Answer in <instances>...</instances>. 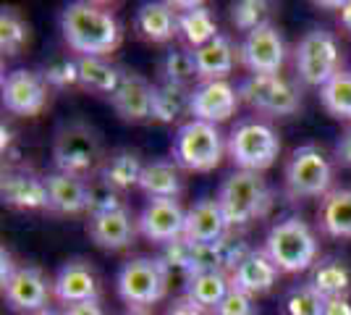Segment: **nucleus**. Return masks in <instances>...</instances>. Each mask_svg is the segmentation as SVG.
Returning a JSON list of instances; mask_svg holds the SVG:
<instances>
[{
  "label": "nucleus",
  "mask_w": 351,
  "mask_h": 315,
  "mask_svg": "<svg viewBox=\"0 0 351 315\" xmlns=\"http://www.w3.org/2000/svg\"><path fill=\"white\" fill-rule=\"evenodd\" d=\"M60 32L76 58H108L123 40L116 14L103 3L89 0L69 3L60 11Z\"/></svg>",
  "instance_id": "f257e3e1"
},
{
  "label": "nucleus",
  "mask_w": 351,
  "mask_h": 315,
  "mask_svg": "<svg viewBox=\"0 0 351 315\" xmlns=\"http://www.w3.org/2000/svg\"><path fill=\"white\" fill-rule=\"evenodd\" d=\"M263 250L280 273H304L320 260V240L312 226L299 215H286L270 226Z\"/></svg>",
  "instance_id": "f03ea898"
},
{
  "label": "nucleus",
  "mask_w": 351,
  "mask_h": 315,
  "mask_svg": "<svg viewBox=\"0 0 351 315\" xmlns=\"http://www.w3.org/2000/svg\"><path fill=\"white\" fill-rule=\"evenodd\" d=\"M108 158L103 152V142L100 135L82 124V121H73V124H63L56 139H53V165L60 174H69L76 179L89 181V176H97L100 174V165Z\"/></svg>",
  "instance_id": "7ed1b4c3"
},
{
  "label": "nucleus",
  "mask_w": 351,
  "mask_h": 315,
  "mask_svg": "<svg viewBox=\"0 0 351 315\" xmlns=\"http://www.w3.org/2000/svg\"><path fill=\"white\" fill-rule=\"evenodd\" d=\"M220 210L231 229L249 226L252 221L265 218L273 208V192L260 174L234 171L220 181L218 189Z\"/></svg>",
  "instance_id": "20e7f679"
},
{
  "label": "nucleus",
  "mask_w": 351,
  "mask_h": 315,
  "mask_svg": "<svg viewBox=\"0 0 351 315\" xmlns=\"http://www.w3.org/2000/svg\"><path fill=\"white\" fill-rule=\"evenodd\" d=\"M171 270L160 255H139L126 260L116 273V292L129 310H147L168 294Z\"/></svg>",
  "instance_id": "39448f33"
},
{
  "label": "nucleus",
  "mask_w": 351,
  "mask_h": 315,
  "mask_svg": "<svg viewBox=\"0 0 351 315\" xmlns=\"http://www.w3.org/2000/svg\"><path fill=\"white\" fill-rule=\"evenodd\" d=\"M226 152L234 161L236 171L263 174L278 161L280 137L273 129V124H267V121L244 119L228 132Z\"/></svg>",
  "instance_id": "423d86ee"
},
{
  "label": "nucleus",
  "mask_w": 351,
  "mask_h": 315,
  "mask_svg": "<svg viewBox=\"0 0 351 315\" xmlns=\"http://www.w3.org/2000/svg\"><path fill=\"white\" fill-rule=\"evenodd\" d=\"M228 137L215 124L189 119L178 126L173 137V161L189 174H210L215 171L226 152Z\"/></svg>",
  "instance_id": "0eeeda50"
},
{
  "label": "nucleus",
  "mask_w": 351,
  "mask_h": 315,
  "mask_svg": "<svg viewBox=\"0 0 351 315\" xmlns=\"http://www.w3.org/2000/svg\"><path fill=\"white\" fill-rule=\"evenodd\" d=\"M333 165L322 148L315 142L299 145L291 152L286 174H283V189L291 200H309V197H325L333 187Z\"/></svg>",
  "instance_id": "6e6552de"
},
{
  "label": "nucleus",
  "mask_w": 351,
  "mask_h": 315,
  "mask_svg": "<svg viewBox=\"0 0 351 315\" xmlns=\"http://www.w3.org/2000/svg\"><path fill=\"white\" fill-rule=\"evenodd\" d=\"M293 66L302 84L322 90L341 71V47L333 32L309 30L293 50Z\"/></svg>",
  "instance_id": "1a4fd4ad"
},
{
  "label": "nucleus",
  "mask_w": 351,
  "mask_h": 315,
  "mask_svg": "<svg viewBox=\"0 0 351 315\" xmlns=\"http://www.w3.org/2000/svg\"><path fill=\"white\" fill-rule=\"evenodd\" d=\"M239 97L252 110L270 116V119L293 116L302 108L299 90L280 74H249L239 84Z\"/></svg>",
  "instance_id": "9d476101"
},
{
  "label": "nucleus",
  "mask_w": 351,
  "mask_h": 315,
  "mask_svg": "<svg viewBox=\"0 0 351 315\" xmlns=\"http://www.w3.org/2000/svg\"><path fill=\"white\" fill-rule=\"evenodd\" d=\"M239 60L249 74H280L286 63V40L278 27L270 21L244 34L239 45Z\"/></svg>",
  "instance_id": "9b49d317"
},
{
  "label": "nucleus",
  "mask_w": 351,
  "mask_h": 315,
  "mask_svg": "<svg viewBox=\"0 0 351 315\" xmlns=\"http://www.w3.org/2000/svg\"><path fill=\"white\" fill-rule=\"evenodd\" d=\"M3 108L14 116L34 119L40 116L47 105V82L40 71L32 69H14L3 76Z\"/></svg>",
  "instance_id": "f8f14e48"
},
{
  "label": "nucleus",
  "mask_w": 351,
  "mask_h": 315,
  "mask_svg": "<svg viewBox=\"0 0 351 315\" xmlns=\"http://www.w3.org/2000/svg\"><path fill=\"white\" fill-rule=\"evenodd\" d=\"M5 305L21 315H37L53 297V281L37 266H19L14 279L3 286Z\"/></svg>",
  "instance_id": "ddd939ff"
},
{
  "label": "nucleus",
  "mask_w": 351,
  "mask_h": 315,
  "mask_svg": "<svg viewBox=\"0 0 351 315\" xmlns=\"http://www.w3.org/2000/svg\"><path fill=\"white\" fill-rule=\"evenodd\" d=\"M136 226L147 242L165 247L184 237L186 210L178 200H147V205L136 218Z\"/></svg>",
  "instance_id": "4468645a"
},
{
  "label": "nucleus",
  "mask_w": 351,
  "mask_h": 315,
  "mask_svg": "<svg viewBox=\"0 0 351 315\" xmlns=\"http://www.w3.org/2000/svg\"><path fill=\"white\" fill-rule=\"evenodd\" d=\"M0 197L3 205L14 210H47L50 213V195L45 176L34 174L32 168H8L0 179Z\"/></svg>",
  "instance_id": "2eb2a0df"
},
{
  "label": "nucleus",
  "mask_w": 351,
  "mask_h": 315,
  "mask_svg": "<svg viewBox=\"0 0 351 315\" xmlns=\"http://www.w3.org/2000/svg\"><path fill=\"white\" fill-rule=\"evenodd\" d=\"M239 105V87L231 82H199L191 87V119L218 126L223 121L234 119Z\"/></svg>",
  "instance_id": "dca6fc26"
},
{
  "label": "nucleus",
  "mask_w": 351,
  "mask_h": 315,
  "mask_svg": "<svg viewBox=\"0 0 351 315\" xmlns=\"http://www.w3.org/2000/svg\"><path fill=\"white\" fill-rule=\"evenodd\" d=\"M53 297L63 307L76 305V302L100 300V279L92 268V263L82 257L66 260L53 279Z\"/></svg>",
  "instance_id": "f3484780"
},
{
  "label": "nucleus",
  "mask_w": 351,
  "mask_h": 315,
  "mask_svg": "<svg viewBox=\"0 0 351 315\" xmlns=\"http://www.w3.org/2000/svg\"><path fill=\"white\" fill-rule=\"evenodd\" d=\"M152 90L155 84H149L142 74L123 69V79L118 90L110 95V105L118 113V119L126 124L152 121Z\"/></svg>",
  "instance_id": "a211bd4d"
},
{
  "label": "nucleus",
  "mask_w": 351,
  "mask_h": 315,
  "mask_svg": "<svg viewBox=\"0 0 351 315\" xmlns=\"http://www.w3.org/2000/svg\"><path fill=\"white\" fill-rule=\"evenodd\" d=\"M87 234L100 250L108 253H118L134 244V237L139 234V226L134 218L132 208L113 210V213H103V215H89Z\"/></svg>",
  "instance_id": "6ab92c4d"
},
{
  "label": "nucleus",
  "mask_w": 351,
  "mask_h": 315,
  "mask_svg": "<svg viewBox=\"0 0 351 315\" xmlns=\"http://www.w3.org/2000/svg\"><path fill=\"white\" fill-rule=\"evenodd\" d=\"M228 221L220 210L218 197H202L186 210L184 240L191 244H215L228 237Z\"/></svg>",
  "instance_id": "aec40b11"
},
{
  "label": "nucleus",
  "mask_w": 351,
  "mask_h": 315,
  "mask_svg": "<svg viewBox=\"0 0 351 315\" xmlns=\"http://www.w3.org/2000/svg\"><path fill=\"white\" fill-rule=\"evenodd\" d=\"M280 279V268L270 260V255L260 250H252L231 273V286L244 292L249 297H263L267 292H273Z\"/></svg>",
  "instance_id": "412c9836"
},
{
  "label": "nucleus",
  "mask_w": 351,
  "mask_h": 315,
  "mask_svg": "<svg viewBox=\"0 0 351 315\" xmlns=\"http://www.w3.org/2000/svg\"><path fill=\"white\" fill-rule=\"evenodd\" d=\"M173 8L178 11V37L184 40V45L189 50H199L207 43H213L218 37V21L213 11L202 3H181L173 0Z\"/></svg>",
  "instance_id": "4be33fe9"
},
{
  "label": "nucleus",
  "mask_w": 351,
  "mask_h": 315,
  "mask_svg": "<svg viewBox=\"0 0 351 315\" xmlns=\"http://www.w3.org/2000/svg\"><path fill=\"white\" fill-rule=\"evenodd\" d=\"M134 27L147 43L155 45L171 43L178 34V11L173 8V3H162V0L142 3L134 16Z\"/></svg>",
  "instance_id": "5701e85b"
},
{
  "label": "nucleus",
  "mask_w": 351,
  "mask_h": 315,
  "mask_svg": "<svg viewBox=\"0 0 351 315\" xmlns=\"http://www.w3.org/2000/svg\"><path fill=\"white\" fill-rule=\"evenodd\" d=\"M47 195H50V213L56 215H82L89 210V181L53 171L45 176Z\"/></svg>",
  "instance_id": "b1692460"
},
{
  "label": "nucleus",
  "mask_w": 351,
  "mask_h": 315,
  "mask_svg": "<svg viewBox=\"0 0 351 315\" xmlns=\"http://www.w3.org/2000/svg\"><path fill=\"white\" fill-rule=\"evenodd\" d=\"M184 168L168 161V158H158V161H147L142 179H139V189L145 192L149 200H178L184 195L186 184H184Z\"/></svg>",
  "instance_id": "393cba45"
},
{
  "label": "nucleus",
  "mask_w": 351,
  "mask_h": 315,
  "mask_svg": "<svg viewBox=\"0 0 351 315\" xmlns=\"http://www.w3.org/2000/svg\"><path fill=\"white\" fill-rule=\"evenodd\" d=\"M236 58H239V50L234 40L228 34H218L213 43L194 50L199 82H226V76L234 74Z\"/></svg>",
  "instance_id": "a878e982"
},
{
  "label": "nucleus",
  "mask_w": 351,
  "mask_h": 315,
  "mask_svg": "<svg viewBox=\"0 0 351 315\" xmlns=\"http://www.w3.org/2000/svg\"><path fill=\"white\" fill-rule=\"evenodd\" d=\"M317 226L330 240H351V187H336L322 197Z\"/></svg>",
  "instance_id": "bb28decb"
},
{
  "label": "nucleus",
  "mask_w": 351,
  "mask_h": 315,
  "mask_svg": "<svg viewBox=\"0 0 351 315\" xmlns=\"http://www.w3.org/2000/svg\"><path fill=\"white\" fill-rule=\"evenodd\" d=\"M142 171H145V161L142 155L132 148H121V150L110 152L100 165V174L95 179L105 181L108 187L118 189L121 195L129 192L132 187H139L142 179Z\"/></svg>",
  "instance_id": "cd10ccee"
},
{
  "label": "nucleus",
  "mask_w": 351,
  "mask_h": 315,
  "mask_svg": "<svg viewBox=\"0 0 351 315\" xmlns=\"http://www.w3.org/2000/svg\"><path fill=\"white\" fill-rule=\"evenodd\" d=\"M307 284L320 294L322 300H330V297H349L351 292V268L346 260L330 255L320 257L312 270H309Z\"/></svg>",
  "instance_id": "c85d7f7f"
},
{
  "label": "nucleus",
  "mask_w": 351,
  "mask_h": 315,
  "mask_svg": "<svg viewBox=\"0 0 351 315\" xmlns=\"http://www.w3.org/2000/svg\"><path fill=\"white\" fill-rule=\"evenodd\" d=\"M228 292H231V276L226 270L197 273V276L184 279V297L207 313H213Z\"/></svg>",
  "instance_id": "c756f323"
},
{
  "label": "nucleus",
  "mask_w": 351,
  "mask_h": 315,
  "mask_svg": "<svg viewBox=\"0 0 351 315\" xmlns=\"http://www.w3.org/2000/svg\"><path fill=\"white\" fill-rule=\"evenodd\" d=\"M184 116H191V87L178 84H155L152 90V121L158 124H176Z\"/></svg>",
  "instance_id": "7c9ffc66"
},
{
  "label": "nucleus",
  "mask_w": 351,
  "mask_h": 315,
  "mask_svg": "<svg viewBox=\"0 0 351 315\" xmlns=\"http://www.w3.org/2000/svg\"><path fill=\"white\" fill-rule=\"evenodd\" d=\"M123 79V69L108 58H79V87L95 95H113Z\"/></svg>",
  "instance_id": "2f4dec72"
},
{
  "label": "nucleus",
  "mask_w": 351,
  "mask_h": 315,
  "mask_svg": "<svg viewBox=\"0 0 351 315\" xmlns=\"http://www.w3.org/2000/svg\"><path fill=\"white\" fill-rule=\"evenodd\" d=\"M322 108L338 121H349L351 124V71L341 69L325 87L320 90Z\"/></svg>",
  "instance_id": "473e14b6"
},
{
  "label": "nucleus",
  "mask_w": 351,
  "mask_h": 315,
  "mask_svg": "<svg viewBox=\"0 0 351 315\" xmlns=\"http://www.w3.org/2000/svg\"><path fill=\"white\" fill-rule=\"evenodd\" d=\"M160 71H162V82L178 84V87H189L194 79H199L194 50H189V47H171L165 53V58H162Z\"/></svg>",
  "instance_id": "72a5a7b5"
},
{
  "label": "nucleus",
  "mask_w": 351,
  "mask_h": 315,
  "mask_svg": "<svg viewBox=\"0 0 351 315\" xmlns=\"http://www.w3.org/2000/svg\"><path fill=\"white\" fill-rule=\"evenodd\" d=\"M29 43V24L16 8H3L0 11V50L3 56L14 58L19 56L24 45Z\"/></svg>",
  "instance_id": "f704fd0d"
},
{
  "label": "nucleus",
  "mask_w": 351,
  "mask_h": 315,
  "mask_svg": "<svg viewBox=\"0 0 351 315\" xmlns=\"http://www.w3.org/2000/svg\"><path fill=\"white\" fill-rule=\"evenodd\" d=\"M43 79L47 82V87L53 90H71L79 87V58L76 56H56L40 69Z\"/></svg>",
  "instance_id": "c9c22d12"
},
{
  "label": "nucleus",
  "mask_w": 351,
  "mask_h": 315,
  "mask_svg": "<svg viewBox=\"0 0 351 315\" xmlns=\"http://www.w3.org/2000/svg\"><path fill=\"white\" fill-rule=\"evenodd\" d=\"M270 8L273 5L265 0H239L231 5V24L239 32L249 34V32L270 24Z\"/></svg>",
  "instance_id": "e433bc0d"
},
{
  "label": "nucleus",
  "mask_w": 351,
  "mask_h": 315,
  "mask_svg": "<svg viewBox=\"0 0 351 315\" xmlns=\"http://www.w3.org/2000/svg\"><path fill=\"white\" fill-rule=\"evenodd\" d=\"M322 300L320 294L304 281V284H293L286 297H283V313L286 315H322Z\"/></svg>",
  "instance_id": "4c0bfd02"
},
{
  "label": "nucleus",
  "mask_w": 351,
  "mask_h": 315,
  "mask_svg": "<svg viewBox=\"0 0 351 315\" xmlns=\"http://www.w3.org/2000/svg\"><path fill=\"white\" fill-rule=\"evenodd\" d=\"M129 208L123 195L108 187L105 181L100 179H92L89 181V210L87 215H103V213H113V210H123Z\"/></svg>",
  "instance_id": "58836bf2"
},
{
  "label": "nucleus",
  "mask_w": 351,
  "mask_h": 315,
  "mask_svg": "<svg viewBox=\"0 0 351 315\" xmlns=\"http://www.w3.org/2000/svg\"><path fill=\"white\" fill-rule=\"evenodd\" d=\"M213 270H226L223 242H215V244H194V250H191L189 276H197V273H213ZM189 276H186V279H189Z\"/></svg>",
  "instance_id": "ea45409f"
},
{
  "label": "nucleus",
  "mask_w": 351,
  "mask_h": 315,
  "mask_svg": "<svg viewBox=\"0 0 351 315\" xmlns=\"http://www.w3.org/2000/svg\"><path fill=\"white\" fill-rule=\"evenodd\" d=\"M191 250H194V244L181 237V240H176L162 247L160 260L168 266L171 273H181V276L186 279V276H189V268H191Z\"/></svg>",
  "instance_id": "a19ab883"
},
{
  "label": "nucleus",
  "mask_w": 351,
  "mask_h": 315,
  "mask_svg": "<svg viewBox=\"0 0 351 315\" xmlns=\"http://www.w3.org/2000/svg\"><path fill=\"white\" fill-rule=\"evenodd\" d=\"M210 315H257V305H254V297L231 286V292L220 300V305Z\"/></svg>",
  "instance_id": "79ce46f5"
},
{
  "label": "nucleus",
  "mask_w": 351,
  "mask_h": 315,
  "mask_svg": "<svg viewBox=\"0 0 351 315\" xmlns=\"http://www.w3.org/2000/svg\"><path fill=\"white\" fill-rule=\"evenodd\" d=\"M63 315H105V307L100 305V300L76 302V305H69V307H63Z\"/></svg>",
  "instance_id": "37998d69"
},
{
  "label": "nucleus",
  "mask_w": 351,
  "mask_h": 315,
  "mask_svg": "<svg viewBox=\"0 0 351 315\" xmlns=\"http://www.w3.org/2000/svg\"><path fill=\"white\" fill-rule=\"evenodd\" d=\"M165 315H210V313L202 310V307H197V305L189 302L186 297H178V300L171 302V307H168Z\"/></svg>",
  "instance_id": "c03bdc74"
},
{
  "label": "nucleus",
  "mask_w": 351,
  "mask_h": 315,
  "mask_svg": "<svg viewBox=\"0 0 351 315\" xmlns=\"http://www.w3.org/2000/svg\"><path fill=\"white\" fill-rule=\"evenodd\" d=\"M322 315H351L349 297H330L322 305Z\"/></svg>",
  "instance_id": "a18cd8bd"
},
{
  "label": "nucleus",
  "mask_w": 351,
  "mask_h": 315,
  "mask_svg": "<svg viewBox=\"0 0 351 315\" xmlns=\"http://www.w3.org/2000/svg\"><path fill=\"white\" fill-rule=\"evenodd\" d=\"M16 268H19V266L14 263V255H11V253L3 247V250H0V284H3V286L8 284V281L14 279Z\"/></svg>",
  "instance_id": "49530a36"
},
{
  "label": "nucleus",
  "mask_w": 351,
  "mask_h": 315,
  "mask_svg": "<svg viewBox=\"0 0 351 315\" xmlns=\"http://www.w3.org/2000/svg\"><path fill=\"white\" fill-rule=\"evenodd\" d=\"M336 161L341 165H351V124L349 129L341 135V139H338L336 145Z\"/></svg>",
  "instance_id": "de8ad7c7"
},
{
  "label": "nucleus",
  "mask_w": 351,
  "mask_h": 315,
  "mask_svg": "<svg viewBox=\"0 0 351 315\" xmlns=\"http://www.w3.org/2000/svg\"><path fill=\"white\" fill-rule=\"evenodd\" d=\"M0 135H3V142H0V150H3V155L8 152V148H11V142H14V132L5 126V121H3V126H0Z\"/></svg>",
  "instance_id": "09e8293b"
},
{
  "label": "nucleus",
  "mask_w": 351,
  "mask_h": 315,
  "mask_svg": "<svg viewBox=\"0 0 351 315\" xmlns=\"http://www.w3.org/2000/svg\"><path fill=\"white\" fill-rule=\"evenodd\" d=\"M338 16H341V24H343V30L351 32V0H346V3L341 5Z\"/></svg>",
  "instance_id": "8fccbe9b"
},
{
  "label": "nucleus",
  "mask_w": 351,
  "mask_h": 315,
  "mask_svg": "<svg viewBox=\"0 0 351 315\" xmlns=\"http://www.w3.org/2000/svg\"><path fill=\"white\" fill-rule=\"evenodd\" d=\"M37 315H63V310H56V307H45L43 313H37Z\"/></svg>",
  "instance_id": "3c124183"
},
{
  "label": "nucleus",
  "mask_w": 351,
  "mask_h": 315,
  "mask_svg": "<svg viewBox=\"0 0 351 315\" xmlns=\"http://www.w3.org/2000/svg\"><path fill=\"white\" fill-rule=\"evenodd\" d=\"M123 315H147L145 310H129V313H123Z\"/></svg>",
  "instance_id": "603ef678"
}]
</instances>
